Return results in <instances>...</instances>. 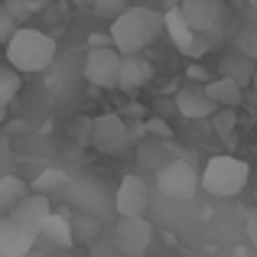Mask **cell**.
Listing matches in <instances>:
<instances>
[{"label":"cell","instance_id":"11","mask_svg":"<svg viewBox=\"0 0 257 257\" xmlns=\"http://www.w3.org/2000/svg\"><path fill=\"white\" fill-rule=\"evenodd\" d=\"M173 101H176V111H179L182 117H189V120H208L215 111H218V104L212 101V94L205 91L202 82H192V85L179 88Z\"/></svg>","mask_w":257,"mask_h":257},{"label":"cell","instance_id":"35","mask_svg":"<svg viewBox=\"0 0 257 257\" xmlns=\"http://www.w3.org/2000/svg\"><path fill=\"white\" fill-rule=\"evenodd\" d=\"M69 4H75V7H85V4H88V0H69Z\"/></svg>","mask_w":257,"mask_h":257},{"label":"cell","instance_id":"15","mask_svg":"<svg viewBox=\"0 0 257 257\" xmlns=\"http://www.w3.org/2000/svg\"><path fill=\"white\" fill-rule=\"evenodd\" d=\"M179 7L195 33H212L221 20V0H182Z\"/></svg>","mask_w":257,"mask_h":257},{"label":"cell","instance_id":"13","mask_svg":"<svg viewBox=\"0 0 257 257\" xmlns=\"http://www.w3.org/2000/svg\"><path fill=\"white\" fill-rule=\"evenodd\" d=\"M49 212H52L49 195H46V192H33V189H30V192H26L7 215H13L23 228H30V231L39 234V225L46 221V215H49Z\"/></svg>","mask_w":257,"mask_h":257},{"label":"cell","instance_id":"17","mask_svg":"<svg viewBox=\"0 0 257 257\" xmlns=\"http://www.w3.org/2000/svg\"><path fill=\"white\" fill-rule=\"evenodd\" d=\"M205 91L212 94V101L218 107H241V101H244V88L234 82L231 75L208 78V82H205Z\"/></svg>","mask_w":257,"mask_h":257},{"label":"cell","instance_id":"29","mask_svg":"<svg viewBox=\"0 0 257 257\" xmlns=\"http://www.w3.org/2000/svg\"><path fill=\"white\" fill-rule=\"evenodd\" d=\"M88 46H114L111 30H107V33H91V36H88Z\"/></svg>","mask_w":257,"mask_h":257},{"label":"cell","instance_id":"12","mask_svg":"<svg viewBox=\"0 0 257 257\" xmlns=\"http://www.w3.org/2000/svg\"><path fill=\"white\" fill-rule=\"evenodd\" d=\"M39 234L23 228L13 215H0V257H23L33 251Z\"/></svg>","mask_w":257,"mask_h":257},{"label":"cell","instance_id":"16","mask_svg":"<svg viewBox=\"0 0 257 257\" xmlns=\"http://www.w3.org/2000/svg\"><path fill=\"white\" fill-rule=\"evenodd\" d=\"M39 238H43L46 244H52V247H72L75 244L72 218H65V215H59V212H49L46 221L39 225Z\"/></svg>","mask_w":257,"mask_h":257},{"label":"cell","instance_id":"30","mask_svg":"<svg viewBox=\"0 0 257 257\" xmlns=\"http://www.w3.org/2000/svg\"><path fill=\"white\" fill-rule=\"evenodd\" d=\"M186 75H189V78H192V82H202V85H205V82H208V72H205V69H202V65H189V69H186Z\"/></svg>","mask_w":257,"mask_h":257},{"label":"cell","instance_id":"21","mask_svg":"<svg viewBox=\"0 0 257 257\" xmlns=\"http://www.w3.org/2000/svg\"><path fill=\"white\" fill-rule=\"evenodd\" d=\"M208 120L215 124L218 140H225L228 147H234V131H238V114H234V107H218Z\"/></svg>","mask_w":257,"mask_h":257},{"label":"cell","instance_id":"19","mask_svg":"<svg viewBox=\"0 0 257 257\" xmlns=\"http://www.w3.org/2000/svg\"><path fill=\"white\" fill-rule=\"evenodd\" d=\"M254 59H247L244 52H231V56L221 59V75H231L241 88H251V78H254Z\"/></svg>","mask_w":257,"mask_h":257},{"label":"cell","instance_id":"1","mask_svg":"<svg viewBox=\"0 0 257 257\" xmlns=\"http://www.w3.org/2000/svg\"><path fill=\"white\" fill-rule=\"evenodd\" d=\"M163 33V13L153 7H127L111 20V39L120 52H144Z\"/></svg>","mask_w":257,"mask_h":257},{"label":"cell","instance_id":"25","mask_svg":"<svg viewBox=\"0 0 257 257\" xmlns=\"http://www.w3.org/2000/svg\"><path fill=\"white\" fill-rule=\"evenodd\" d=\"M88 4H91V10L98 13V17L114 20L117 13H124L127 7H131V0H88Z\"/></svg>","mask_w":257,"mask_h":257},{"label":"cell","instance_id":"27","mask_svg":"<svg viewBox=\"0 0 257 257\" xmlns=\"http://www.w3.org/2000/svg\"><path fill=\"white\" fill-rule=\"evenodd\" d=\"M17 26H20V23H17V17H13L7 7H0V46L10 43V36L17 33Z\"/></svg>","mask_w":257,"mask_h":257},{"label":"cell","instance_id":"9","mask_svg":"<svg viewBox=\"0 0 257 257\" xmlns=\"http://www.w3.org/2000/svg\"><path fill=\"white\" fill-rule=\"evenodd\" d=\"M150 208V186L144 176L131 173L120 179L117 192H114V212L117 215H147Z\"/></svg>","mask_w":257,"mask_h":257},{"label":"cell","instance_id":"3","mask_svg":"<svg viewBox=\"0 0 257 257\" xmlns=\"http://www.w3.org/2000/svg\"><path fill=\"white\" fill-rule=\"evenodd\" d=\"M251 179V166L238 157H212L202 170V189L215 199H234L247 189Z\"/></svg>","mask_w":257,"mask_h":257},{"label":"cell","instance_id":"8","mask_svg":"<svg viewBox=\"0 0 257 257\" xmlns=\"http://www.w3.org/2000/svg\"><path fill=\"white\" fill-rule=\"evenodd\" d=\"M111 238H114V244H117L120 254L140 257L153 241V225L144 218V215H120V221L111 231Z\"/></svg>","mask_w":257,"mask_h":257},{"label":"cell","instance_id":"28","mask_svg":"<svg viewBox=\"0 0 257 257\" xmlns=\"http://www.w3.org/2000/svg\"><path fill=\"white\" fill-rule=\"evenodd\" d=\"M75 137H78V144H91V117L75 120Z\"/></svg>","mask_w":257,"mask_h":257},{"label":"cell","instance_id":"20","mask_svg":"<svg viewBox=\"0 0 257 257\" xmlns=\"http://www.w3.org/2000/svg\"><path fill=\"white\" fill-rule=\"evenodd\" d=\"M20 88H23V72L13 69L10 62L0 65V111L10 107V101L20 94Z\"/></svg>","mask_w":257,"mask_h":257},{"label":"cell","instance_id":"6","mask_svg":"<svg viewBox=\"0 0 257 257\" xmlns=\"http://www.w3.org/2000/svg\"><path fill=\"white\" fill-rule=\"evenodd\" d=\"M82 75L94 88H117L120 78V49L117 46H88Z\"/></svg>","mask_w":257,"mask_h":257},{"label":"cell","instance_id":"33","mask_svg":"<svg viewBox=\"0 0 257 257\" xmlns=\"http://www.w3.org/2000/svg\"><path fill=\"white\" fill-rule=\"evenodd\" d=\"M147 127H150L153 134H160V137H166V134H170V127H166V124H163V120H160V117H153V120H150V124H147Z\"/></svg>","mask_w":257,"mask_h":257},{"label":"cell","instance_id":"36","mask_svg":"<svg viewBox=\"0 0 257 257\" xmlns=\"http://www.w3.org/2000/svg\"><path fill=\"white\" fill-rule=\"evenodd\" d=\"M247 4H251V7H257V0H247Z\"/></svg>","mask_w":257,"mask_h":257},{"label":"cell","instance_id":"22","mask_svg":"<svg viewBox=\"0 0 257 257\" xmlns=\"http://www.w3.org/2000/svg\"><path fill=\"white\" fill-rule=\"evenodd\" d=\"M69 176H65L62 170H43L33 179V192H46V195H52V192H65V186H69Z\"/></svg>","mask_w":257,"mask_h":257},{"label":"cell","instance_id":"7","mask_svg":"<svg viewBox=\"0 0 257 257\" xmlns=\"http://www.w3.org/2000/svg\"><path fill=\"white\" fill-rule=\"evenodd\" d=\"M127 144H131V124L120 114L91 117V147L98 153H120Z\"/></svg>","mask_w":257,"mask_h":257},{"label":"cell","instance_id":"14","mask_svg":"<svg viewBox=\"0 0 257 257\" xmlns=\"http://www.w3.org/2000/svg\"><path fill=\"white\" fill-rule=\"evenodd\" d=\"M150 78H153L150 59H144L140 52H120V78H117L120 91H140L144 85H150Z\"/></svg>","mask_w":257,"mask_h":257},{"label":"cell","instance_id":"10","mask_svg":"<svg viewBox=\"0 0 257 257\" xmlns=\"http://www.w3.org/2000/svg\"><path fill=\"white\" fill-rule=\"evenodd\" d=\"M65 199H69L72 205L78 208V212L98 215V218H104L107 205L114 208V202H107V195H104V189H101V182H94V179H72L69 186H65Z\"/></svg>","mask_w":257,"mask_h":257},{"label":"cell","instance_id":"26","mask_svg":"<svg viewBox=\"0 0 257 257\" xmlns=\"http://www.w3.org/2000/svg\"><path fill=\"white\" fill-rule=\"evenodd\" d=\"M238 49L244 52L247 59H254V62H257V26H247V30H241V36H238Z\"/></svg>","mask_w":257,"mask_h":257},{"label":"cell","instance_id":"31","mask_svg":"<svg viewBox=\"0 0 257 257\" xmlns=\"http://www.w3.org/2000/svg\"><path fill=\"white\" fill-rule=\"evenodd\" d=\"M247 238L257 247V212H247Z\"/></svg>","mask_w":257,"mask_h":257},{"label":"cell","instance_id":"18","mask_svg":"<svg viewBox=\"0 0 257 257\" xmlns=\"http://www.w3.org/2000/svg\"><path fill=\"white\" fill-rule=\"evenodd\" d=\"M26 192H30L26 179H20V176L10 173V170H0V215L10 212V208L17 205Z\"/></svg>","mask_w":257,"mask_h":257},{"label":"cell","instance_id":"34","mask_svg":"<svg viewBox=\"0 0 257 257\" xmlns=\"http://www.w3.org/2000/svg\"><path fill=\"white\" fill-rule=\"evenodd\" d=\"M251 91L257 94V65H254V78H251Z\"/></svg>","mask_w":257,"mask_h":257},{"label":"cell","instance_id":"23","mask_svg":"<svg viewBox=\"0 0 257 257\" xmlns=\"http://www.w3.org/2000/svg\"><path fill=\"white\" fill-rule=\"evenodd\" d=\"M72 231H75V241L91 244V241L98 238V231H101V218L98 215H88V212H78L75 218H72Z\"/></svg>","mask_w":257,"mask_h":257},{"label":"cell","instance_id":"5","mask_svg":"<svg viewBox=\"0 0 257 257\" xmlns=\"http://www.w3.org/2000/svg\"><path fill=\"white\" fill-rule=\"evenodd\" d=\"M163 33L173 39L176 49H179L182 56H189V59H202L208 52V33H195L179 4L163 13Z\"/></svg>","mask_w":257,"mask_h":257},{"label":"cell","instance_id":"2","mask_svg":"<svg viewBox=\"0 0 257 257\" xmlns=\"http://www.w3.org/2000/svg\"><path fill=\"white\" fill-rule=\"evenodd\" d=\"M52 59H56V39L43 30L17 26V33H13L10 43H7V62H10L13 69H20L23 75L49 69Z\"/></svg>","mask_w":257,"mask_h":257},{"label":"cell","instance_id":"24","mask_svg":"<svg viewBox=\"0 0 257 257\" xmlns=\"http://www.w3.org/2000/svg\"><path fill=\"white\" fill-rule=\"evenodd\" d=\"M4 7L17 17V23H26V20H33L46 4H43V0H7Z\"/></svg>","mask_w":257,"mask_h":257},{"label":"cell","instance_id":"4","mask_svg":"<svg viewBox=\"0 0 257 257\" xmlns=\"http://www.w3.org/2000/svg\"><path fill=\"white\" fill-rule=\"evenodd\" d=\"M199 186H202V173L195 170L189 160H170V163H163L157 170L160 195H166V199H173V202L192 199V195L199 192Z\"/></svg>","mask_w":257,"mask_h":257},{"label":"cell","instance_id":"32","mask_svg":"<svg viewBox=\"0 0 257 257\" xmlns=\"http://www.w3.org/2000/svg\"><path fill=\"white\" fill-rule=\"evenodd\" d=\"M140 163H157V147L153 144L140 147Z\"/></svg>","mask_w":257,"mask_h":257}]
</instances>
